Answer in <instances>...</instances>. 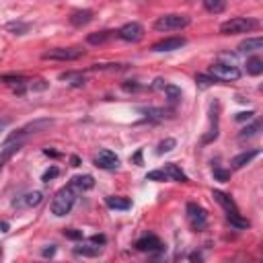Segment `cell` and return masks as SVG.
Returning a JSON list of instances; mask_svg holds the SVG:
<instances>
[{"label": "cell", "mask_w": 263, "mask_h": 263, "mask_svg": "<svg viewBox=\"0 0 263 263\" xmlns=\"http://www.w3.org/2000/svg\"><path fill=\"white\" fill-rule=\"evenodd\" d=\"M247 72L253 76H259L263 72V60L261 58H249L247 60Z\"/></svg>", "instance_id": "cell-25"}, {"label": "cell", "mask_w": 263, "mask_h": 263, "mask_svg": "<svg viewBox=\"0 0 263 263\" xmlns=\"http://www.w3.org/2000/svg\"><path fill=\"white\" fill-rule=\"evenodd\" d=\"M58 175H60V168H58V166H49V168H47V171L41 175V181H43V183H47V181L55 179Z\"/></svg>", "instance_id": "cell-36"}, {"label": "cell", "mask_w": 263, "mask_h": 263, "mask_svg": "<svg viewBox=\"0 0 263 263\" xmlns=\"http://www.w3.org/2000/svg\"><path fill=\"white\" fill-rule=\"evenodd\" d=\"M203 8L212 14H220L226 8V0H203Z\"/></svg>", "instance_id": "cell-22"}, {"label": "cell", "mask_w": 263, "mask_h": 263, "mask_svg": "<svg viewBox=\"0 0 263 263\" xmlns=\"http://www.w3.org/2000/svg\"><path fill=\"white\" fill-rule=\"evenodd\" d=\"M255 156H259V150H249V152H240L238 156H234L232 160H230V168H242L245 164H249Z\"/></svg>", "instance_id": "cell-14"}, {"label": "cell", "mask_w": 263, "mask_h": 263, "mask_svg": "<svg viewBox=\"0 0 263 263\" xmlns=\"http://www.w3.org/2000/svg\"><path fill=\"white\" fill-rule=\"evenodd\" d=\"M8 230V224L6 222H0V232H6Z\"/></svg>", "instance_id": "cell-49"}, {"label": "cell", "mask_w": 263, "mask_h": 263, "mask_svg": "<svg viewBox=\"0 0 263 263\" xmlns=\"http://www.w3.org/2000/svg\"><path fill=\"white\" fill-rule=\"evenodd\" d=\"M0 257H2V247H0Z\"/></svg>", "instance_id": "cell-51"}, {"label": "cell", "mask_w": 263, "mask_h": 263, "mask_svg": "<svg viewBox=\"0 0 263 263\" xmlns=\"http://www.w3.org/2000/svg\"><path fill=\"white\" fill-rule=\"evenodd\" d=\"M142 113H146V117H152V119H164V117H168V111L166 109H160V107H148V109H142Z\"/></svg>", "instance_id": "cell-27"}, {"label": "cell", "mask_w": 263, "mask_h": 263, "mask_svg": "<svg viewBox=\"0 0 263 263\" xmlns=\"http://www.w3.org/2000/svg\"><path fill=\"white\" fill-rule=\"evenodd\" d=\"M187 220H189V224H191L193 230H203L208 226V214H205V210L201 205L193 203V201L187 203Z\"/></svg>", "instance_id": "cell-7"}, {"label": "cell", "mask_w": 263, "mask_h": 263, "mask_svg": "<svg viewBox=\"0 0 263 263\" xmlns=\"http://www.w3.org/2000/svg\"><path fill=\"white\" fill-rule=\"evenodd\" d=\"M53 125V119H35V121H29L27 125H23L21 129H16L14 134H10L4 144H10V142H21L23 136H29V134H39V132H45L47 127Z\"/></svg>", "instance_id": "cell-3"}, {"label": "cell", "mask_w": 263, "mask_h": 263, "mask_svg": "<svg viewBox=\"0 0 263 263\" xmlns=\"http://www.w3.org/2000/svg\"><path fill=\"white\" fill-rule=\"evenodd\" d=\"M0 80H2V82H6V84H16V86H23V84L27 82V78H25V76H21V74H4Z\"/></svg>", "instance_id": "cell-29"}, {"label": "cell", "mask_w": 263, "mask_h": 263, "mask_svg": "<svg viewBox=\"0 0 263 263\" xmlns=\"http://www.w3.org/2000/svg\"><path fill=\"white\" fill-rule=\"evenodd\" d=\"M134 162H138V164L142 162V152H140V150H138V152L134 154Z\"/></svg>", "instance_id": "cell-46"}, {"label": "cell", "mask_w": 263, "mask_h": 263, "mask_svg": "<svg viewBox=\"0 0 263 263\" xmlns=\"http://www.w3.org/2000/svg\"><path fill=\"white\" fill-rule=\"evenodd\" d=\"M136 249H138V251H144V253H156V251H162L164 245L160 242L158 236L148 234V236H144V238H140V240L136 242Z\"/></svg>", "instance_id": "cell-10"}, {"label": "cell", "mask_w": 263, "mask_h": 263, "mask_svg": "<svg viewBox=\"0 0 263 263\" xmlns=\"http://www.w3.org/2000/svg\"><path fill=\"white\" fill-rule=\"evenodd\" d=\"M90 240H92V242H95V245H105V240H107V238H105V236H103V234H95V236H92V238H90Z\"/></svg>", "instance_id": "cell-42"}, {"label": "cell", "mask_w": 263, "mask_h": 263, "mask_svg": "<svg viewBox=\"0 0 263 263\" xmlns=\"http://www.w3.org/2000/svg\"><path fill=\"white\" fill-rule=\"evenodd\" d=\"M175 144H177V142H175L173 138H166V140H162V142L158 144V150H156V152H158V154H164V152H171V150L175 148Z\"/></svg>", "instance_id": "cell-34"}, {"label": "cell", "mask_w": 263, "mask_h": 263, "mask_svg": "<svg viewBox=\"0 0 263 263\" xmlns=\"http://www.w3.org/2000/svg\"><path fill=\"white\" fill-rule=\"evenodd\" d=\"M181 45H185L183 37H166V39L156 41L152 45V51H173V49H179Z\"/></svg>", "instance_id": "cell-12"}, {"label": "cell", "mask_w": 263, "mask_h": 263, "mask_svg": "<svg viewBox=\"0 0 263 263\" xmlns=\"http://www.w3.org/2000/svg\"><path fill=\"white\" fill-rule=\"evenodd\" d=\"M164 84H166V82H164L162 78H156V80H154V84H152V88H158V90H162V88H164Z\"/></svg>", "instance_id": "cell-43"}, {"label": "cell", "mask_w": 263, "mask_h": 263, "mask_svg": "<svg viewBox=\"0 0 263 263\" xmlns=\"http://www.w3.org/2000/svg\"><path fill=\"white\" fill-rule=\"evenodd\" d=\"M45 154L47 156H58V152H53V150H45Z\"/></svg>", "instance_id": "cell-50"}, {"label": "cell", "mask_w": 263, "mask_h": 263, "mask_svg": "<svg viewBox=\"0 0 263 263\" xmlns=\"http://www.w3.org/2000/svg\"><path fill=\"white\" fill-rule=\"evenodd\" d=\"M208 74H210L212 78L224 80V82H232V80H238V78H240V70H238L236 66H232V64H222V62L212 64L210 70H208Z\"/></svg>", "instance_id": "cell-4"}, {"label": "cell", "mask_w": 263, "mask_h": 263, "mask_svg": "<svg viewBox=\"0 0 263 263\" xmlns=\"http://www.w3.org/2000/svg\"><path fill=\"white\" fill-rule=\"evenodd\" d=\"M84 55V49L78 47H53L49 51H45L41 58L43 60H58V62H72Z\"/></svg>", "instance_id": "cell-6"}, {"label": "cell", "mask_w": 263, "mask_h": 263, "mask_svg": "<svg viewBox=\"0 0 263 263\" xmlns=\"http://www.w3.org/2000/svg\"><path fill=\"white\" fill-rule=\"evenodd\" d=\"M253 115H255L253 111H247V113L242 111V113H236V117H234V119H236V121H249Z\"/></svg>", "instance_id": "cell-39"}, {"label": "cell", "mask_w": 263, "mask_h": 263, "mask_svg": "<svg viewBox=\"0 0 263 263\" xmlns=\"http://www.w3.org/2000/svg\"><path fill=\"white\" fill-rule=\"evenodd\" d=\"M226 218H228V222H230L232 226H236V228H249V220L240 218L238 212H232V214H228Z\"/></svg>", "instance_id": "cell-30"}, {"label": "cell", "mask_w": 263, "mask_h": 263, "mask_svg": "<svg viewBox=\"0 0 263 263\" xmlns=\"http://www.w3.org/2000/svg\"><path fill=\"white\" fill-rule=\"evenodd\" d=\"M95 164L101 166V168L113 171V168L119 166V158H117V154L111 152V150H101V152L97 154V158H95Z\"/></svg>", "instance_id": "cell-9"}, {"label": "cell", "mask_w": 263, "mask_h": 263, "mask_svg": "<svg viewBox=\"0 0 263 263\" xmlns=\"http://www.w3.org/2000/svg\"><path fill=\"white\" fill-rule=\"evenodd\" d=\"M117 37L123 39V41H129V43H138L142 37H144V27L136 21L132 23H125L119 31H117Z\"/></svg>", "instance_id": "cell-8"}, {"label": "cell", "mask_w": 263, "mask_h": 263, "mask_svg": "<svg viewBox=\"0 0 263 263\" xmlns=\"http://www.w3.org/2000/svg\"><path fill=\"white\" fill-rule=\"evenodd\" d=\"M189 259H191V261H195V259L199 261V259H201V255H199V253H193V255H189Z\"/></svg>", "instance_id": "cell-48"}, {"label": "cell", "mask_w": 263, "mask_h": 263, "mask_svg": "<svg viewBox=\"0 0 263 263\" xmlns=\"http://www.w3.org/2000/svg\"><path fill=\"white\" fill-rule=\"evenodd\" d=\"M162 171L166 173V179H171V181H181V183H187V181H189L187 175L181 171V166H177L175 162H168Z\"/></svg>", "instance_id": "cell-15"}, {"label": "cell", "mask_w": 263, "mask_h": 263, "mask_svg": "<svg viewBox=\"0 0 263 263\" xmlns=\"http://www.w3.org/2000/svg\"><path fill=\"white\" fill-rule=\"evenodd\" d=\"M6 29H8L10 33H14V35H25V33L29 31V23L12 21V23H8V25H6Z\"/></svg>", "instance_id": "cell-26"}, {"label": "cell", "mask_w": 263, "mask_h": 263, "mask_svg": "<svg viewBox=\"0 0 263 263\" xmlns=\"http://www.w3.org/2000/svg\"><path fill=\"white\" fill-rule=\"evenodd\" d=\"M195 82H197L199 88H208V86L216 84V78H212L210 74H197V76H195Z\"/></svg>", "instance_id": "cell-32"}, {"label": "cell", "mask_w": 263, "mask_h": 263, "mask_svg": "<svg viewBox=\"0 0 263 263\" xmlns=\"http://www.w3.org/2000/svg\"><path fill=\"white\" fill-rule=\"evenodd\" d=\"M123 88H125V90H138V88H140V84H136V82H132V84H129V82H125V84H123Z\"/></svg>", "instance_id": "cell-44"}, {"label": "cell", "mask_w": 263, "mask_h": 263, "mask_svg": "<svg viewBox=\"0 0 263 263\" xmlns=\"http://www.w3.org/2000/svg\"><path fill=\"white\" fill-rule=\"evenodd\" d=\"M164 92H166V99L171 101V103H177L179 99H181V88L179 86H175V84H164V88H162Z\"/></svg>", "instance_id": "cell-28"}, {"label": "cell", "mask_w": 263, "mask_h": 263, "mask_svg": "<svg viewBox=\"0 0 263 263\" xmlns=\"http://www.w3.org/2000/svg\"><path fill=\"white\" fill-rule=\"evenodd\" d=\"M123 68H125L123 64H95V66H90V70H109V72H119Z\"/></svg>", "instance_id": "cell-33"}, {"label": "cell", "mask_w": 263, "mask_h": 263, "mask_svg": "<svg viewBox=\"0 0 263 263\" xmlns=\"http://www.w3.org/2000/svg\"><path fill=\"white\" fill-rule=\"evenodd\" d=\"M92 21V10H76V12H72V16H70V23L74 25V27H84V25H88Z\"/></svg>", "instance_id": "cell-17"}, {"label": "cell", "mask_w": 263, "mask_h": 263, "mask_svg": "<svg viewBox=\"0 0 263 263\" xmlns=\"http://www.w3.org/2000/svg\"><path fill=\"white\" fill-rule=\"evenodd\" d=\"M187 25H189L187 14H164L154 23V29L156 31H179Z\"/></svg>", "instance_id": "cell-5"}, {"label": "cell", "mask_w": 263, "mask_h": 263, "mask_svg": "<svg viewBox=\"0 0 263 263\" xmlns=\"http://www.w3.org/2000/svg\"><path fill=\"white\" fill-rule=\"evenodd\" d=\"M21 150V142H10V144H4V148H2V152H0V171H2V166H4V162L12 156V154H16Z\"/></svg>", "instance_id": "cell-20"}, {"label": "cell", "mask_w": 263, "mask_h": 263, "mask_svg": "<svg viewBox=\"0 0 263 263\" xmlns=\"http://www.w3.org/2000/svg\"><path fill=\"white\" fill-rule=\"evenodd\" d=\"M259 129H261V121H253L251 125H247V127H242V129H240L238 140H249V138L257 136V134H259Z\"/></svg>", "instance_id": "cell-24"}, {"label": "cell", "mask_w": 263, "mask_h": 263, "mask_svg": "<svg viewBox=\"0 0 263 263\" xmlns=\"http://www.w3.org/2000/svg\"><path fill=\"white\" fill-rule=\"evenodd\" d=\"M64 236H66V238H70V240H80V238H82V230L66 228V230H64Z\"/></svg>", "instance_id": "cell-38"}, {"label": "cell", "mask_w": 263, "mask_h": 263, "mask_svg": "<svg viewBox=\"0 0 263 263\" xmlns=\"http://www.w3.org/2000/svg\"><path fill=\"white\" fill-rule=\"evenodd\" d=\"M43 199V193L41 191H29L21 197H16L12 201V208H33V205H39Z\"/></svg>", "instance_id": "cell-11"}, {"label": "cell", "mask_w": 263, "mask_h": 263, "mask_svg": "<svg viewBox=\"0 0 263 263\" xmlns=\"http://www.w3.org/2000/svg\"><path fill=\"white\" fill-rule=\"evenodd\" d=\"M60 78L62 80H68L72 86H82L86 82V78L80 72H64V74H60Z\"/></svg>", "instance_id": "cell-23"}, {"label": "cell", "mask_w": 263, "mask_h": 263, "mask_svg": "<svg viewBox=\"0 0 263 263\" xmlns=\"http://www.w3.org/2000/svg\"><path fill=\"white\" fill-rule=\"evenodd\" d=\"M259 27V21L255 18H245V16H234L226 23L220 25V33L222 35H238V33H249L253 29Z\"/></svg>", "instance_id": "cell-2"}, {"label": "cell", "mask_w": 263, "mask_h": 263, "mask_svg": "<svg viewBox=\"0 0 263 263\" xmlns=\"http://www.w3.org/2000/svg\"><path fill=\"white\" fill-rule=\"evenodd\" d=\"M41 255L43 257H53L55 255V245H47L45 249H41Z\"/></svg>", "instance_id": "cell-40"}, {"label": "cell", "mask_w": 263, "mask_h": 263, "mask_svg": "<svg viewBox=\"0 0 263 263\" xmlns=\"http://www.w3.org/2000/svg\"><path fill=\"white\" fill-rule=\"evenodd\" d=\"M43 88H47V82H45V80H37V82L33 84V90H43Z\"/></svg>", "instance_id": "cell-41"}, {"label": "cell", "mask_w": 263, "mask_h": 263, "mask_svg": "<svg viewBox=\"0 0 263 263\" xmlns=\"http://www.w3.org/2000/svg\"><path fill=\"white\" fill-rule=\"evenodd\" d=\"M111 35H113V31H97V33H90V35L86 37V41L92 43V45H101V43L109 41Z\"/></svg>", "instance_id": "cell-21"}, {"label": "cell", "mask_w": 263, "mask_h": 263, "mask_svg": "<svg viewBox=\"0 0 263 263\" xmlns=\"http://www.w3.org/2000/svg\"><path fill=\"white\" fill-rule=\"evenodd\" d=\"M70 162H72V166H78V164H80V158H78V156H72Z\"/></svg>", "instance_id": "cell-47"}, {"label": "cell", "mask_w": 263, "mask_h": 263, "mask_svg": "<svg viewBox=\"0 0 263 263\" xmlns=\"http://www.w3.org/2000/svg\"><path fill=\"white\" fill-rule=\"evenodd\" d=\"M146 181H168V179H166V173L162 168H158V171H150L146 175Z\"/></svg>", "instance_id": "cell-35"}, {"label": "cell", "mask_w": 263, "mask_h": 263, "mask_svg": "<svg viewBox=\"0 0 263 263\" xmlns=\"http://www.w3.org/2000/svg\"><path fill=\"white\" fill-rule=\"evenodd\" d=\"M74 201H76V195H74V189L68 185V187H62L55 195H53V199H51V214L53 216H66L70 210H72V205H74Z\"/></svg>", "instance_id": "cell-1"}, {"label": "cell", "mask_w": 263, "mask_h": 263, "mask_svg": "<svg viewBox=\"0 0 263 263\" xmlns=\"http://www.w3.org/2000/svg\"><path fill=\"white\" fill-rule=\"evenodd\" d=\"M70 187L78 189V191H88L95 187V179H92V175H76L70 179Z\"/></svg>", "instance_id": "cell-13"}, {"label": "cell", "mask_w": 263, "mask_h": 263, "mask_svg": "<svg viewBox=\"0 0 263 263\" xmlns=\"http://www.w3.org/2000/svg\"><path fill=\"white\" fill-rule=\"evenodd\" d=\"M74 253L82 255V257H97L101 253V249L99 247H74Z\"/></svg>", "instance_id": "cell-31"}, {"label": "cell", "mask_w": 263, "mask_h": 263, "mask_svg": "<svg viewBox=\"0 0 263 263\" xmlns=\"http://www.w3.org/2000/svg\"><path fill=\"white\" fill-rule=\"evenodd\" d=\"M105 203H107L111 210H129V208H132V201H129L127 197H117V195L105 197Z\"/></svg>", "instance_id": "cell-18"}, {"label": "cell", "mask_w": 263, "mask_h": 263, "mask_svg": "<svg viewBox=\"0 0 263 263\" xmlns=\"http://www.w3.org/2000/svg\"><path fill=\"white\" fill-rule=\"evenodd\" d=\"M214 177H216L218 181L226 183V181H230V171H224V168H220V166H214Z\"/></svg>", "instance_id": "cell-37"}, {"label": "cell", "mask_w": 263, "mask_h": 263, "mask_svg": "<svg viewBox=\"0 0 263 263\" xmlns=\"http://www.w3.org/2000/svg\"><path fill=\"white\" fill-rule=\"evenodd\" d=\"M212 197L226 210V214H232V212H238V208H236V203L226 195V193H222V191H212Z\"/></svg>", "instance_id": "cell-16"}, {"label": "cell", "mask_w": 263, "mask_h": 263, "mask_svg": "<svg viewBox=\"0 0 263 263\" xmlns=\"http://www.w3.org/2000/svg\"><path fill=\"white\" fill-rule=\"evenodd\" d=\"M261 47H263V39L261 37H249L247 41H242L238 45V51H242V53H247V51H259Z\"/></svg>", "instance_id": "cell-19"}, {"label": "cell", "mask_w": 263, "mask_h": 263, "mask_svg": "<svg viewBox=\"0 0 263 263\" xmlns=\"http://www.w3.org/2000/svg\"><path fill=\"white\" fill-rule=\"evenodd\" d=\"M8 123H10V119H8V117H4V119H0V132H2V129H4V127H6Z\"/></svg>", "instance_id": "cell-45"}]
</instances>
